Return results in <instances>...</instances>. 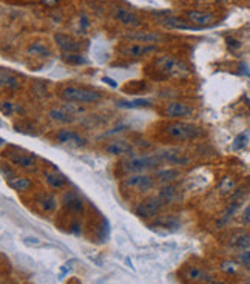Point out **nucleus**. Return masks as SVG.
I'll return each mask as SVG.
<instances>
[{"label":"nucleus","mask_w":250,"mask_h":284,"mask_svg":"<svg viewBox=\"0 0 250 284\" xmlns=\"http://www.w3.org/2000/svg\"><path fill=\"white\" fill-rule=\"evenodd\" d=\"M162 133L169 139L178 141V142L193 141V139H198L204 135V132L199 129V127L193 125V124H187V122H181V121L165 124L164 129H162Z\"/></svg>","instance_id":"nucleus-1"},{"label":"nucleus","mask_w":250,"mask_h":284,"mask_svg":"<svg viewBox=\"0 0 250 284\" xmlns=\"http://www.w3.org/2000/svg\"><path fill=\"white\" fill-rule=\"evenodd\" d=\"M155 65L161 77H184L190 73L188 65L172 54L161 56L155 61Z\"/></svg>","instance_id":"nucleus-2"},{"label":"nucleus","mask_w":250,"mask_h":284,"mask_svg":"<svg viewBox=\"0 0 250 284\" xmlns=\"http://www.w3.org/2000/svg\"><path fill=\"white\" fill-rule=\"evenodd\" d=\"M61 97L69 104H94L102 99V94L96 90L87 87H77V85H66L61 90Z\"/></svg>","instance_id":"nucleus-3"},{"label":"nucleus","mask_w":250,"mask_h":284,"mask_svg":"<svg viewBox=\"0 0 250 284\" xmlns=\"http://www.w3.org/2000/svg\"><path fill=\"white\" fill-rule=\"evenodd\" d=\"M118 54L127 59H141L145 56L156 53L158 47L156 45H148V44H137V42H124L116 48Z\"/></svg>","instance_id":"nucleus-4"},{"label":"nucleus","mask_w":250,"mask_h":284,"mask_svg":"<svg viewBox=\"0 0 250 284\" xmlns=\"http://www.w3.org/2000/svg\"><path fill=\"white\" fill-rule=\"evenodd\" d=\"M161 164V156H136L124 162V168L128 173H144L147 170L156 168Z\"/></svg>","instance_id":"nucleus-5"},{"label":"nucleus","mask_w":250,"mask_h":284,"mask_svg":"<svg viewBox=\"0 0 250 284\" xmlns=\"http://www.w3.org/2000/svg\"><path fill=\"white\" fill-rule=\"evenodd\" d=\"M121 39L127 42H137V44H148V45L162 44L165 40L164 34H161L159 31H148V30H130L127 33L121 34Z\"/></svg>","instance_id":"nucleus-6"},{"label":"nucleus","mask_w":250,"mask_h":284,"mask_svg":"<svg viewBox=\"0 0 250 284\" xmlns=\"http://www.w3.org/2000/svg\"><path fill=\"white\" fill-rule=\"evenodd\" d=\"M155 181H156V178H153L150 175L134 173V175H131L128 178H125L124 186L127 187L128 190H133L136 193H144V192H148L150 189H153V186H155Z\"/></svg>","instance_id":"nucleus-7"},{"label":"nucleus","mask_w":250,"mask_h":284,"mask_svg":"<svg viewBox=\"0 0 250 284\" xmlns=\"http://www.w3.org/2000/svg\"><path fill=\"white\" fill-rule=\"evenodd\" d=\"M164 206H165V203L162 201L161 196H151L136 207V215L139 218H144V219L153 218L162 210Z\"/></svg>","instance_id":"nucleus-8"},{"label":"nucleus","mask_w":250,"mask_h":284,"mask_svg":"<svg viewBox=\"0 0 250 284\" xmlns=\"http://www.w3.org/2000/svg\"><path fill=\"white\" fill-rule=\"evenodd\" d=\"M113 19H116L124 26L131 28V30H136L142 25V19L136 12L124 6H113Z\"/></svg>","instance_id":"nucleus-9"},{"label":"nucleus","mask_w":250,"mask_h":284,"mask_svg":"<svg viewBox=\"0 0 250 284\" xmlns=\"http://www.w3.org/2000/svg\"><path fill=\"white\" fill-rule=\"evenodd\" d=\"M164 115H165V118H170V119L188 118V116L193 115V107H190V105L186 104V102H181V101L170 102V104L165 105Z\"/></svg>","instance_id":"nucleus-10"},{"label":"nucleus","mask_w":250,"mask_h":284,"mask_svg":"<svg viewBox=\"0 0 250 284\" xmlns=\"http://www.w3.org/2000/svg\"><path fill=\"white\" fill-rule=\"evenodd\" d=\"M186 19L198 28H205V26H210L216 22V16L212 12H204V11H194L190 9L186 12Z\"/></svg>","instance_id":"nucleus-11"},{"label":"nucleus","mask_w":250,"mask_h":284,"mask_svg":"<svg viewBox=\"0 0 250 284\" xmlns=\"http://www.w3.org/2000/svg\"><path fill=\"white\" fill-rule=\"evenodd\" d=\"M54 40L63 53H79L83 48V44L80 40L74 39L73 36L63 34V33L54 34Z\"/></svg>","instance_id":"nucleus-12"},{"label":"nucleus","mask_w":250,"mask_h":284,"mask_svg":"<svg viewBox=\"0 0 250 284\" xmlns=\"http://www.w3.org/2000/svg\"><path fill=\"white\" fill-rule=\"evenodd\" d=\"M56 138H58L61 144H65L69 147H83L87 144V141L73 130H61Z\"/></svg>","instance_id":"nucleus-13"},{"label":"nucleus","mask_w":250,"mask_h":284,"mask_svg":"<svg viewBox=\"0 0 250 284\" xmlns=\"http://www.w3.org/2000/svg\"><path fill=\"white\" fill-rule=\"evenodd\" d=\"M162 23L169 28H173V30H187V31H196L198 26L191 25L187 19L178 17V16H169L162 20Z\"/></svg>","instance_id":"nucleus-14"},{"label":"nucleus","mask_w":250,"mask_h":284,"mask_svg":"<svg viewBox=\"0 0 250 284\" xmlns=\"http://www.w3.org/2000/svg\"><path fill=\"white\" fill-rule=\"evenodd\" d=\"M45 179H47V184L54 189V190H62L66 184H68V179L65 175H62L58 170H53V172H47L45 173Z\"/></svg>","instance_id":"nucleus-15"},{"label":"nucleus","mask_w":250,"mask_h":284,"mask_svg":"<svg viewBox=\"0 0 250 284\" xmlns=\"http://www.w3.org/2000/svg\"><path fill=\"white\" fill-rule=\"evenodd\" d=\"M105 151L113 154V156H122V154H128L133 151L131 144H128L127 141H113L105 147Z\"/></svg>","instance_id":"nucleus-16"},{"label":"nucleus","mask_w":250,"mask_h":284,"mask_svg":"<svg viewBox=\"0 0 250 284\" xmlns=\"http://www.w3.org/2000/svg\"><path fill=\"white\" fill-rule=\"evenodd\" d=\"M9 161L22 168H31L36 165V156L33 154H20V153H11Z\"/></svg>","instance_id":"nucleus-17"},{"label":"nucleus","mask_w":250,"mask_h":284,"mask_svg":"<svg viewBox=\"0 0 250 284\" xmlns=\"http://www.w3.org/2000/svg\"><path fill=\"white\" fill-rule=\"evenodd\" d=\"M28 54L34 56V58H50L51 56V48L48 47V44L45 42H33L28 47Z\"/></svg>","instance_id":"nucleus-18"},{"label":"nucleus","mask_w":250,"mask_h":284,"mask_svg":"<svg viewBox=\"0 0 250 284\" xmlns=\"http://www.w3.org/2000/svg\"><path fill=\"white\" fill-rule=\"evenodd\" d=\"M6 182H8V186L11 189H14L16 192H26V190H30L33 187V182L28 178L16 176V175H14L12 178H9V179H6Z\"/></svg>","instance_id":"nucleus-19"},{"label":"nucleus","mask_w":250,"mask_h":284,"mask_svg":"<svg viewBox=\"0 0 250 284\" xmlns=\"http://www.w3.org/2000/svg\"><path fill=\"white\" fill-rule=\"evenodd\" d=\"M159 156L162 159L169 161L175 165H184L188 162V158H186L184 153H181L179 150H167V151H162Z\"/></svg>","instance_id":"nucleus-20"},{"label":"nucleus","mask_w":250,"mask_h":284,"mask_svg":"<svg viewBox=\"0 0 250 284\" xmlns=\"http://www.w3.org/2000/svg\"><path fill=\"white\" fill-rule=\"evenodd\" d=\"M50 118L54 122H59V124H69L74 121V116L71 113H68V110L65 108H53L50 111Z\"/></svg>","instance_id":"nucleus-21"},{"label":"nucleus","mask_w":250,"mask_h":284,"mask_svg":"<svg viewBox=\"0 0 250 284\" xmlns=\"http://www.w3.org/2000/svg\"><path fill=\"white\" fill-rule=\"evenodd\" d=\"M122 90L128 94H141L148 90V83L145 80H131L125 83Z\"/></svg>","instance_id":"nucleus-22"},{"label":"nucleus","mask_w":250,"mask_h":284,"mask_svg":"<svg viewBox=\"0 0 250 284\" xmlns=\"http://www.w3.org/2000/svg\"><path fill=\"white\" fill-rule=\"evenodd\" d=\"M179 178H181V172L176 168H165L156 173V179L159 182H164L165 186H169V184H172L173 181H176Z\"/></svg>","instance_id":"nucleus-23"},{"label":"nucleus","mask_w":250,"mask_h":284,"mask_svg":"<svg viewBox=\"0 0 250 284\" xmlns=\"http://www.w3.org/2000/svg\"><path fill=\"white\" fill-rule=\"evenodd\" d=\"M37 204L45 212H53V210H56V207H58V200L50 193H40L37 196Z\"/></svg>","instance_id":"nucleus-24"},{"label":"nucleus","mask_w":250,"mask_h":284,"mask_svg":"<svg viewBox=\"0 0 250 284\" xmlns=\"http://www.w3.org/2000/svg\"><path fill=\"white\" fill-rule=\"evenodd\" d=\"M230 246L236 249H249L250 247V233L241 232L230 238Z\"/></svg>","instance_id":"nucleus-25"},{"label":"nucleus","mask_w":250,"mask_h":284,"mask_svg":"<svg viewBox=\"0 0 250 284\" xmlns=\"http://www.w3.org/2000/svg\"><path fill=\"white\" fill-rule=\"evenodd\" d=\"M236 179L233 176H226V178H222L218 184V189L221 192V195H230L236 190Z\"/></svg>","instance_id":"nucleus-26"},{"label":"nucleus","mask_w":250,"mask_h":284,"mask_svg":"<svg viewBox=\"0 0 250 284\" xmlns=\"http://www.w3.org/2000/svg\"><path fill=\"white\" fill-rule=\"evenodd\" d=\"M20 85V80L14 76L12 73H6V68H2V87H8V88H17Z\"/></svg>","instance_id":"nucleus-27"},{"label":"nucleus","mask_w":250,"mask_h":284,"mask_svg":"<svg viewBox=\"0 0 250 284\" xmlns=\"http://www.w3.org/2000/svg\"><path fill=\"white\" fill-rule=\"evenodd\" d=\"M62 59L69 65H85V64H88V61L79 53H63Z\"/></svg>","instance_id":"nucleus-28"},{"label":"nucleus","mask_w":250,"mask_h":284,"mask_svg":"<svg viewBox=\"0 0 250 284\" xmlns=\"http://www.w3.org/2000/svg\"><path fill=\"white\" fill-rule=\"evenodd\" d=\"M186 278L188 280V281H204V280H207V274L202 271V269H199V267H190L188 271L186 272Z\"/></svg>","instance_id":"nucleus-29"},{"label":"nucleus","mask_w":250,"mask_h":284,"mask_svg":"<svg viewBox=\"0 0 250 284\" xmlns=\"http://www.w3.org/2000/svg\"><path fill=\"white\" fill-rule=\"evenodd\" d=\"M65 207L69 209L71 212H82L83 210V203L79 200V198L76 195H69L66 196V200H65Z\"/></svg>","instance_id":"nucleus-30"},{"label":"nucleus","mask_w":250,"mask_h":284,"mask_svg":"<svg viewBox=\"0 0 250 284\" xmlns=\"http://www.w3.org/2000/svg\"><path fill=\"white\" fill-rule=\"evenodd\" d=\"M159 196L162 198V201H164L165 204H170V203H173V200L176 198V187H175V186H172V184H169V186H165V187L161 190Z\"/></svg>","instance_id":"nucleus-31"},{"label":"nucleus","mask_w":250,"mask_h":284,"mask_svg":"<svg viewBox=\"0 0 250 284\" xmlns=\"http://www.w3.org/2000/svg\"><path fill=\"white\" fill-rule=\"evenodd\" d=\"M151 102L145 101V99H137V101H119L118 107L122 108H142V107H150Z\"/></svg>","instance_id":"nucleus-32"},{"label":"nucleus","mask_w":250,"mask_h":284,"mask_svg":"<svg viewBox=\"0 0 250 284\" xmlns=\"http://www.w3.org/2000/svg\"><path fill=\"white\" fill-rule=\"evenodd\" d=\"M247 139H249V133H241L236 136V139L233 141V148L235 150H240L243 147L247 145Z\"/></svg>","instance_id":"nucleus-33"},{"label":"nucleus","mask_w":250,"mask_h":284,"mask_svg":"<svg viewBox=\"0 0 250 284\" xmlns=\"http://www.w3.org/2000/svg\"><path fill=\"white\" fill-rule=\"evenodd\" d=\"M156 224L165 227V229H169V227H176V225H178V221H176L173 216H162Z\"/></svg>","instance_id":"nucleus-34"},{"label":"nucleus","mask_w":250,"mask_h":284,"mask_svg":"<svg viewBox=\"0 0 250 284\" xmlns=\"http://www.w3.org/2000/svg\"><path fill=\"white\" fill-rule=\"evenodd\" d=\"M240 260H241V263H243V264L250 266V250H246L244 253H241Z\"/></svg>","instance_id":"nucleus-35"},{"label":"nucleus","mask_w":250,"mask_h":284,"mask_svg":"<svg viewBox=\"0 0 250 284\" xmlns=\"http://www.w3.org/2000/svg\"><path fill=\"white\" fill-rule=\"evenodd\" d=\"M25 244H28V246H42L40 244V241L37 239V238H30V236H28V238H25Z\"/></svg>","instance_id":"nucleus-36"},{"label":"nucleus","mask_w":250,"mask_h":284,"mask_svg":"<svg viewBox=\"0 0 250 284\" xmlns=\"http://www.w3.org/2000/svg\"><path fill=\"white\" fill-rule=\"evenodd\" d=\"M222 269H224V271H227V272H230V274H233V272L236 271V264H235V263H224Z\"/></svg>","instance_id":"nucleus-37"},{"label":"nucleus","mask_w":250,"mask_h":284,"mask_svg":"<svg viewBox=\"0 0 250 284\" xmlns=\"http://www.w3.org/2000/svg\"><path fill=\"white\" fill-rule=\"evenodd\" d=\"M2 110H3V115H11V113H12V104L3 102L2 104Z\"/></svg>","instance_id":"nucleus-38"},{"label":"nucleus","mask_w":250,"mask_h":284,"mask_svg":"<svg viewBox=\"0 0 250 284\" xmlns=\"http://www.w3.org/2000/svg\"><path fill=\"white\" fill-rule=\"evenodd\" d=\"M59 2H61V0H42V5H45L48 8H54Z\"/></svg>","instance_id":"nucleus-39"},{"label":"nucleus","mask_w":250,"mask_h":284,"mask_svg":"<svg viewBox=\"0 0 250 284\" xmlns=\"http://www.w3.org/2000/svg\"><path fill=\"white\" fill-rule=\"evenodd\" d=\"M88 25H90L88 17H87V16H82V17H80V26H82V30H83V31H87Z\"/></svg>","instance_id":"nucleus-40"},{"label":"nucleus","mask_w":250,"mask_h":284,"mask_svg":"<svg viewBox=\"0 0 250 284\" xmlns=\"http://www.w3.org/2000/svg\"><path fill=\"white\" fill-rule=\"evenodd\" d=\"M104 80H105V82H108V83H110V85H113V87H116V83H115V82H113V80H111V79H110V77H104Z\"/></svg>","instance_id":"nucleus-41"},{"label":"nucleus","mask_w":250,"mask_h":284,"mask_svg":"<svg viewBox=\"0 0 250 284\" xmlns=\"http://www.w3.org/2000/svg\"><path fill=\"white\" fill-rule=\"evenodd\" d=\"M210 284H226V283H218V281H212Z\"/></svg>","instance_id":"nucleus-42"}]
</instances>
